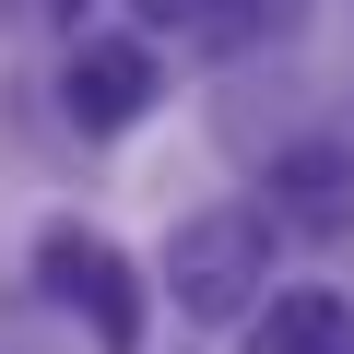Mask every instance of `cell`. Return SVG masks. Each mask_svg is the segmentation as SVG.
<instances>
[{
    "label": "cell",
    "instance_id": "cell-1",
    "mask_svg": "<svg viewBox=\"0 0 354 354\" xmlns=\"http://www.w3.org/2000/svg\"><path fill=\"white\" fill-rule=\"evenodd\" d=\"M260 283H272V213H248V201H213L165 236V295L189 319H248Z\"/></svg>",
    "mask_w": 354,
    "mask_h": 354
},
{
    "label": "cell",
    "instance_id": "cell-4",
    "mask_svg": "<svg viewBox=\"0 0 354 354\" xmlns=\"http://www.w3.org/2000/svg\"><path fill=\"white\" fill-rule=\"evenodd\" d=\"M272 225H295V236H354V153H342V142L272 153Z\"/></svg>",
    "mask_w": 354,
    "mask_h": 354
},
{
    "label": "cell",
    "instance_id": "cell-6",
    "mask_svg": "<svg viewBox=\"0 0 354 354\" xmlns=\"http://www.w3.org/2000/svg\"><path fill=\"white\" fill-rule=\"evenodd\" d=\"M283 12H295V0H142V24H153V36L177 24V36H201V48H248V36L283 24Z\"/></svg>",
    "mask_w": 354,
    "mask_h": 354
},
{
    "label": "cell",
    "instance_id": "cell-5",
    "mask_svg": "<svg viewBox=\"0 0 354 354\" xmlns=\"http://www.w3.org/2000/svg\"><path fill=\"white\" fill-rule=\"evenodd\" d=\"M248 354H354V307L330 283H283L248 307Z\"/></svg>",
    "mask_w": 354,
    "mask_h": 354
},
{
    "label": "cell",
    "instance_id": "cell-3",
    "mask_svg": "<svg viewBox=\"0 0 354 354\" xmlns=\"http://www.w3.org/2000/svg\"><path fill=\"white\" fill-rule=\"evenodd\" d=\"M153 95H165L153 36H71V59H59V118H71L83 142L142 130V118H153Z\"/></svg>",
    "mask_w": 354,
    "mask_h": 354
},
{
    "label": "cell",
    "instance_id": "cell-2",
    "mask_svg": "<svg viewBox=\"0 0 354 354\" xmlns=\"http://www.w3.org/2000/svg\"><path fill=\"white\" fill-rule=\"evenodd\" d=\"M36 283L95 330V354H142V272L118 260V236H95V225H36Z\"/></svg>",
    "mask_w": 354,
    "mask_h": 354
}]
</instances>
